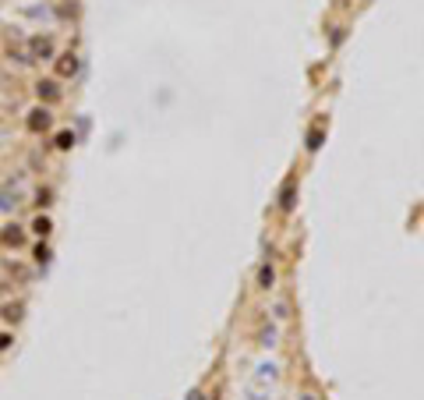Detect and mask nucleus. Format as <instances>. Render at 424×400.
<instances>
[{
    "label": "nucleus",
    "instance_id": "nucleus-1",
    "mask_svg": "<svg viewBox=\"0 0 424 400\" xmlns=\"http://www.w3.org/2000/svg\"><path fill=\"white\" fill-rule=\"evenodd\" d=\"M283 209H294V184H286L283 191Z\"/></svg>",
    "mask_w": 424,
    "mask_h": 400
},
{
    "label": "nucleus",
    "instance_id": "nucleus-2",
    "mask_svg": "<svg viewBox=\"0 0 424 400\" xmlns=\"http://www.w3.org/2000/svg\"><path fill=\"white\" fill-rule=\"evenodd\" d=\"M258 280H262V287H269V284H272V266H262V273H258Z\"/></svg>",
    "mask_w": 424,
    "mask_h": 400
},
{
    "label": "nucleus",
    "instance_id": "nucleus-3",
    "mask_svg": "<svg viewBox=\"0 0 424 400\" xmlns=\"http://www.w3.org/2000/svg\"><path fill=\"white\" fill-rule=\"evenodd\" d=\"M318 145H322V135H318V131H311V138H308V149H318Z\"/></svg>",
    "mask_w": 424,
    "mask_h": 400
}]
</instances>
